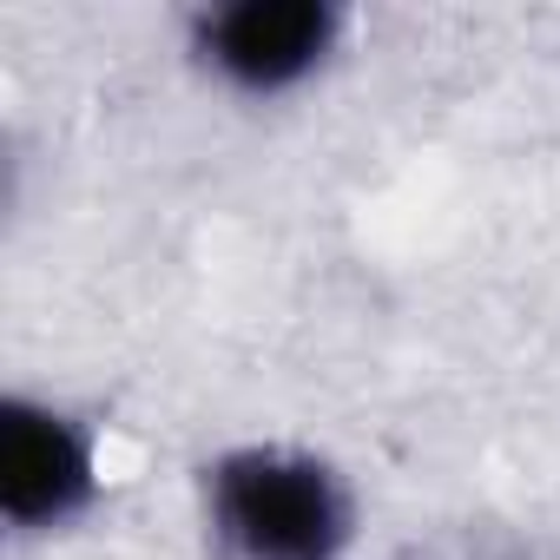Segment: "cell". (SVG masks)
I'll return each instance as SVG.
<instances>
[{"instance_id": "1", "label": "cell", "mask_w": 560, "mask_h": 560, "mask_svg": "<svg viewBox=\"0 0 560 560\" xmlns=\"http://www.w3.org/2000/svg\"><path fill=\"white\" fill-rule=\"evenodd\" d=\"M211 527L231 560H337L350 494L317 455L237 448L211 468Z\"/></svg>"}, {"instance_id": "2", "label": "cell", "mask_w": 560, "mask_h": 560, "mask_svg": "<svg viewBox=\"0 0 560 560\" xmlns=\"http://www.w3.org/2000/svg\"><path fill=\"white\" fill-rule=\"evenodd\" d=\"M337 8L324 0H237L198 21V54L244 93H284L324 67Z\"/></svg>"}, {"instance_id": "3", "label": "cell", "mask_w": 560, "mask_h": 560, "mask_svg": "<svg viewBox=\"0 0 560 560\" xmlns=\"http://www.w3.org/2000/svg\"><path fill=\"white\" fill-rule=\"evenodd\" d=\"M93 501V448L86 435L40 402H0V508L14 527L73 521Z\"/></svg>"}]
</instances>
